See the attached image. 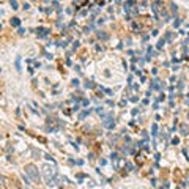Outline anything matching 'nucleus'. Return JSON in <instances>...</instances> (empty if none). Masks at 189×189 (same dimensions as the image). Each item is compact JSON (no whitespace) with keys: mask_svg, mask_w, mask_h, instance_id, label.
Returning a JSON list of instances; mask_svg holds the SVG:
<instances>
[{"mask_svg":"<svg viewBox=\"0 0 189 189\" xmlns=\"http://www.w3.org/2000/svg\"><path fill=\"white\" fill-rule=\"evenodd\" d=\"M10 3H11V8H13V10H18V8H19L16 0H10Z\"/></svg>","mask_w":189,"mask_h":189,"instance_id":"nucleus-2","label":"nucleus"},{"mask_svg":"<svg viewBox=\"0 0 189 189\" xmlns=\"http://www.w3.org/2000/svg\"><path fill=\"white\" fill-rule=\"evenodd\" d=\"M25 173L30 175L33 181H39V173H38V170H36V167H35L33 164L25 165Z\"/></svg>","mask_w":189,"mask_h":189,"instance_id":"nucleus-1","label":"nucleus"},{"mask_svg":"<svg viewBox=\"0 0 189 189\" xmlns=\"http://www.w3.org/2000/svg\"><path fill=\"white\" fill-rule=\"evenodd\" d=\"M19 24H21V22H19V19H18V18H13V21H11V25H14V27H18V25H19Z\"/></svg>","mask_w":189,"mask_h":189,"instance_id":"nucleus-3","label":"nucleus"}]
</instances>
